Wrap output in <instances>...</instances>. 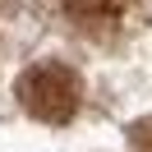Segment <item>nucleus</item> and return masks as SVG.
<instances>
[{
    "mask_svg": "<svg viewBox=\"0 0 152 152\" xmlns=\"http://www.w3.org/2000/svg\"><path fill=\"white\" fill-rule=\"evenodd\" d=\"M14 92H19L23 111H28L32 120H42V124H65L69 115L78 111L83 83H78V74H74L69 65H60V60H42V65H32V69L19 74Z\"/></svg>",
    "mask_w": 152,
    "mask_h": 152,
    "instance_id": "1",
    "label": "nucleus"
},
{
    "mask_svg": "<svg viewBox=\"0 0 152 152\" xmlns=\"http://www.w3.org/2000/svg\"><path fill=\"white\" fill-rule=\"evenodd\" d=\"M134 10V0H65V14L83 28H97V23H115Z\"/></svg>",
    "mask_w": 152,
    "mask_h": 152,
    "instance_id": "2",
    "label": "nucleus"
},
{
    "mask_svg": "<svg viewBox=\"0 0 152 152\" xmlns=\"http://www.w3.org/2000/svg\"><path fill=\"white\" fill-rule=\"evenodd\" d=\"M129 143H134V152H152V120H138L129 129Z\"/></svg>",
    "mask_w": 152,
    "mask_h": 152,
    "instance_id": "3",
    "label": "nucleus"
}]
</instances>
